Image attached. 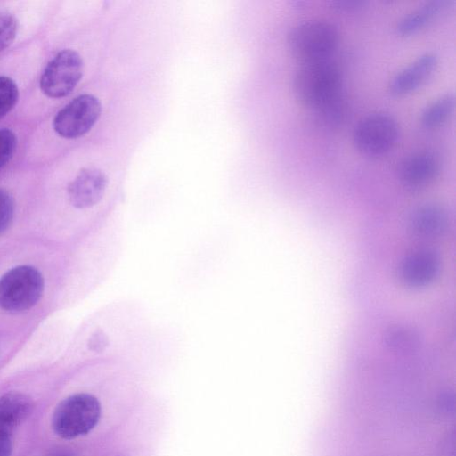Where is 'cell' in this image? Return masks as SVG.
<instances>
[{"instance_id": "cell-18", "label": "cell", "mask_w": 456, "mask_h": 456, "mask_svg": "<svg viewBox=\"0 0 456 456\" xmlns=\"http://www.w3.org/2000/svg\"><path fill=\"white\" fill-rule=\"evenodd\" d=\"M18 31V22L10 13L0 12V52L7 48L14 40Z\"/></svg>"}, {"instance_id": "cell-12", "label": "cell", "mask_w": 456, "mask_h": 456, "mask_svg": "<svg viewBox=\"0 0 456 456\" xmlns=\"http://www.w3.org/2000/svg\"><path fill=\"white\" fill-rule=\"evenodd\" d=\"M32 399L20 392H8L0 397V434L11 436L30 414Z\"/></svg>"}, {"instance_id": "cell-17", "label": "cell", "mask_w": 456, "mask_h": 456, "mask_svg": "<svg viewBox=\"0 0 456 456\" xmlns=\"http://www.w3.org/2000/svg\"><path fill=\"white\" fill-rule=\"evenodd\" d=\"M19 90L15 82L5 76H0V119L15 106Z\"/></svg>"}, {"instance_id": "cell-6", "label": "cell", "mask_w": 456, "mask_h": 456, "mask_svg": "<svg viewBox=\"0 0 456 456\" xmlns=\"http://www.w3.org/2000/svg\"><path fill=\"white\" fill-rule=\"evenodd\" d=\"M84 63L78 53L65 49L58 53L45 67L40 79V88L50 98L69 95L83 76Z\"/></svg>"}, {"instance_id": "cell-9", "label": "cell", "mask_w": 456, "mask_h": 456, "mask_svg": "<svg viewBox=\"0 0 456 456\" xmlns=\"http://www.w3.org/2000/svg\"><path fill=\"white\" fill-rule=\"evenodd\" d=\"M107 184V176L101 169L83 168L69 184V202L77 208H91L101 201Z\"/></svg>"}, {"instance_id": "cell-20", "label": "cell", "mask_w": 456, "mask_h": 456, "mask_svg": "<svg viewBox=\"0 0 456 456\" xmlns=\"http://www.w3.org/2000/svg\"><path fill=\"white\" fill-rule=\"evenodd\" d=\"M14 213V203L11 194L0 189V233L11 224Z\"/></svg>"}, {"instance_id": "cell-16", "label": "cell", "mask_w": 456, "mask_h": 456, "mask_svg": "<svg viewBox=\"0 0 456 456\" xmlns=\"http://www.w3.org/2000/svg\"><path fill=\"white\" fill-rule=\"evenodd\" d=\"M315 121L322 126H336L344 120L346 102L341 93L324 103L312 109Z\"/></svg>"}, {"instance_id": "cell-5", "label": "cell", "mask_w": 456, "mask_h": 456, "mask_svg": "<svg viewBox=\"0 0 456 456\" xmlns=\"http://www.w3.org/2000/svg\"><path fill=\"white\" fill-rule=\"evenodd\" d=\"M399 126L389 113L377 111L359 120L353 131L355 148L366 156H380L388 152L396 143Z\"/></svg>"}, {"instance_id": "cell-15", "label": "cell", "mask_w": 456, "mask_h": 456, "mask_svg": "<svg viewBox=\"0 0 456 456\" xmlns=\"http://www.w3.org/2000/svg\"><path fill=\"white\" fill-rule=\"evenodd\" d=\"M454 105V94L451 91L445 92L424 107L420 113V122L428 127L442 124L451 115Z\"/></svg>"}, {"instance_id": "cell-11", "label": "cell", "mask_w": 456, "mask_h": 456, "mask_svg": "<svg viewBox=\"0 0 456 456\" xmlns=\"http://www.w3.org/2000/svg\"><path fill=\"white\" fill-rule=\"evenodd\" d=\"M436 62L437 55L435 52L423 53L393 76L388 84L389 91L394 94L413 91L428 77Z\"/></svg>"}, {"instance_id": "cell-4", "label": "cell", "mask_w": 456, "mask_h": 456, "mask_svg": "<svg viewBox=\"0 0 456 456\" xmlns=\"http://www.w3.org/2000/svg\"><path fill=\"white\" fill-rule=\"evenodd\" d=\"M44 278L31 265H18L0 278V307L7 312L20 313L32 308L41 298Z\"/></svg>"}, {"instance_id": "cell-14", "label": "cell", "mask_w": 456, "mask_h": 456, "mask_svg": "<svg viewBox=\"0 0 456 456\" xmlns=\"http://www.w3.org/2000/svg\"><path fill=\"white\" fill-rule=\"evenodd\" d=\"M448 0H429L399 20L396 29L403 35L415 32L434 19L445 6Z\"/></svg>"}, {"instance_id": "cell-24", "label": "cell", "mask_w": 456, "mask_h": 456, "mask_svg": "<svg viewBox=\"0 0 456 456\" xmlns=\"http://www.w3.org/2000/svg\"><path fill=\"white\" fill-rule=\"evenodd\" d=\"M441 447V456H454V436H447Z\"/></svg>"}, {"instance_id": "cell-2", "label": "cell", "mask_w": 456, "mask_h": 456, "mask_svg": "<svg viewBox=\"0 0 456 456\" xmlns=\"http://www.w3.org/2000/svg\"><path fill=\"white\" fill-rule=\"evenodd\" d=\"M338 38V31L331 22L312 19L293 26L287 41L290 53L304 63L328 59Z\"/></svg>"}, {"instance_id": "cell-25", "label": "cell", "mask_w": 456, "mask_h": 456, "mask_svg": "<svg viewBox=\"0 0 456 456\" xmlns=\"http://www.w3.org/2000/svg\"><path fill=\"white\" fill-rule=\"evenodd\" d=\"M51 456H71V455L67 454V453H55V454H53Z\"/></svg>"}, {"instance_id": "cell-22", "label": "cell", "mask_w": 456, "mask_h": 456, "mask_svg": "<svg viewBox=\"0 0 456 456\" xmlns=\"http://www.w3.org/2000/svg\"><path fill=\"white\" fill-rule=\"evenodd\" d=\"M437 408L441 413L449 414L454 409V397L448 393L441 396L438 401Z\"/></svg>"}, {"instance_id": "cell-21", "label": "cell", "mask_w": 456, "mask_h": 456, "mask_svg": "<svg viewBox=\"0 0 456 456\" xmlns=\"http://www.w3.org/2000/svg\"><path fill=\"white\" fill-rule=\"evenodd\" d=\"M109 342V338L105 332L98 330L91 335L88 339L87 346L90 350L101 353L108 346Z\"/></svg>"}, {"instance_id": "cell-8", "label": "cell", "mask_w": 456, "mask_h": 456, "mask_svg": "<svg viewBox=\"0 0 456 456\" xmlns=\"http://www.w3.org/2000/svg\"><path fill=\"white\" fill-rule=\"evenodd\" d=\"M440 162L429 151H417L405 156L398 163L397 176L410 189H419L430 183L438 175Z\"/></svg>"}, {"instance_id": "cell-7", "label": "cell", "mask_w": 456, "mask_h": 456, "mask_svg": "<svg viewBox=\"0 0 456 456\" xmlns=\"http://www.w3.org/2000/svg\"><path fill=\"white\" fill-rule=\"evenodd\" d=\"M101 111L102 105L97 97L89 94L78 95L56 114L53 129L63 138L81 137L94 126Z\"/></svg>"}, {"instance_id": "cell-19", "label": "cell", "mask_w": 456, "mask_h": 456, "mask_svg": "<svg viewBox=\"0 0 456 456\" xmlns=\"http://www.w3.org/2000/svg\"><path fill=\"white\" fill-rule=\"evenodd\" d=\"M17 144V139L12 131L0 129V169L12 159Z\"/></svg>"}, {"instance_id": "cell-13", "label": "cell", "mask_w": 456, "mask_h": 456, "mask_svg": "<svg viewBox=\"0 0 456 456\" xmlns=\"http://www.w3.org/2000/svg\"><path fill=\"white\" fill-rule=\"evenodd\" d=\"M412 230L422 235L441 233L447 224L445 210L436 204H426L415 209L410 217Z\"/></svg>"}, {"instance_id": "cell-23", "label": "cell", "mask_w": 456, "mask_h": 456, "mask_svg": "<svg viewBox=\"0 0 456 456\" xmlns=\"http://www.w3.org/2000/svg\"><path fill=\"white\" fill-rule=\"evenodd\" d=\"M12 448L11 436L0 434V456H11Z\"/></svg>"}, {"instance_id": "cell-10", "label": "cell", "mask_w": 456, "mask_h": 456, "mask_svg": "<svg viewBox=\"0 0 456 456\" xmlns=\"http://www.w3.org/2000/svg\"><path fill=\"white\" fill-rule=\"evenodd\" d=\"M440 271V259L431 250H422L407 256L399 268L403 283L411 288L423 287L431 282Z\"/></svg>"}, {"instance_id": "cell-1", "label": "cell", "mask_w": 456, "mask_h": 456, "mask_svg": "<svg viewBox=\"0 0 456 456\" xmlns=\"http://www.w3.org/2000/svg\"><path fill=\"white\" fill-rule=\"evenodd\" d=\"M341 72L331 61L304 62L293 78V92L303 104L314 109L340 94Z\"/></svg>"}, {"instance_id": "cell-3", "label": "cell", "mask_w": 456, "mask_h": 456, "mask_svg": "<svg viewBox=\"0 0 456 456\" xmlns=\"http://www.w3.org/2000/svg\"><path fill=\"white\" fill-rule=\"evenodd\" d=\"M101 417V404L93 395L79 393L61 401L55 408L52 427L61 438L73 439L89 433Z\"/></svg>"}]
</instances>
